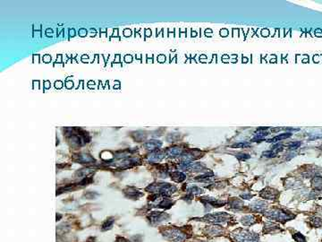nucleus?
<instances>
[{
    "instance_id": "1",
    "label": "nucleus",
    "mask_w": 322,
    "mask_h": 242,
    "mask_svg": "<svg viewBox=\"0 0 322 242\" xmlns=\"http://www.w3.org/2000/svg\"><path fill=\"white\" fill-rule=\"evenodd\" d=\"M269 214H271L269 216L272 218L274 220H277V221H287L290 219H293L295 215L286 213L285 211L283 210H276V211H271Z\"/></svg>"
},
{
    "instance_id": "16",
    "label": "nucleus",
    "mask_w": 322,
    "mask_h": 242,
    "mask_svg": "<svg viewBox=\"0 0 322 242\" xmlns=\"http://www.w3.org/2000/svg\"><path fill=\"white\" fill-rule=\"evenodd\" d=\"M242 197L244 198V199H251V195H242Z\"/></svg>"
},
{
    "instance_id": "4",
    "label": "nucleus",
    "mask_w": 322,
    "mask_h": 242,
    "mask_svg": "<svg viewBox=\"0 0 322 242\" xmlns=\"http://www.w3.org/2000/svg\"><path fill=\"white\" fill-rule=\"evenodd\" d=\"M292 136L291 133H285V134H281L279 136H275L274 138L270 139V140H268V142H270V143H276V142H278L280 140H283V139H286L288 137H290Z\"/></svg>"
},
{
    "instance_id": "6",
    "label": "nucleus",
    "mask_w": 322,
    "mask_h": 242,
    "mask_svg": "<svg viewBox=\"0 0 322 242\" xmlns=\"http://www.w3.org/2000/svg\"><path fill=\"white\" fill-rule=\"evenodd\" d=\"M171 177H173V179H174L177 182H181L182 180H184L185 178V176L181 172H174L173 174H171Z\"/></svg>"
},
{
    "instance_id": "12",
    "label": "nucleus",
    "mask_w": 322,
    "mask_h": 242,
    "mask_svg": "<svg viewBox=\"0 0 322 242\" xmlns=\"http://www.w3.org/2000/svg\"><path fill=\"white\" fill-rule=\"evenodd\" d=\"M301 144H302V143H300V142L292 143L289 145V149H290V150H295V149H297Z\"/></svg>"
},
{
    "instance_id": "7",
    "label": "nucleus",
    "mask_w": 322,
    "mask_h": 242,
    "mask_svg": "<svg viewBox=\"0 0 322 242\" xmlns=\"http://www.w3.org/2000/svg\"><path fill=\"white\" fill-rule=\"evenodd\" d=\"M167 155L168 156H171V157H174V156H177L181 153V150L178 149V148H171L169 149L167 152Z\"/></svg>"
},
{
    "instance_id": "8",
    "label": "nucleus",
    "mask_w": 322,
    "mask_h": 242,
    "mask_svg": "<svg viewBox=\"0 0 322 242\" xmlns=\"http://www.w3.org/2000/svg\"><path fill=\"white\" fill-rule=\"evenodd\" d=\"M293 238H294V240L296 242H306L305 237H304L302 234H301V233H295V234L293 236Z\"/></svg>"
},
{
    "instance_id": "9",
    "label": "nucleus",
    "mask_w": 322,
    "mask_h": 242,
    "mask_svg": "<svg viewBox=\"0 0 322 242\" xmlns=\"http://www.w3.org/2000/svg\"><path fill=\"white\" fill-rule=\"evenodd\" d=\"M251 146V143H249L247 142H241V143H237L232 145V147L234 148H246Z\"/></svg>"
},
{
    "instance_id": "14",
    "label": "nucleus",
    "mask_w": 322,
    "mask_h": 242,
    "mask_svg": "<svg viewBox=\"0 0 322 242\" xmlns=\"http://www.w3.org/2000/svg\"><path fill=\"white\" fill-rule=\"evenodd\" d=\"M263 155L266 156V157H274V156H275V153H273L272 151H267V152H264V153H263Z\"/></svg>"
},
{
    "instance_id": "15",
    "label": "nucleus",
    "mask_w": 322,
    "mask_h": 242,
    "mask_svg": "<svg viewBox=\"0 0 322 242\" xmlns=\"http://www.w3.org/2000/svg\"><path fill=\"white\" fill-rule=\"evenodd\" d=\"M272 149L273 150H276V151H281L282 150V145L281 144H276V145L273 146Z\"/></svg>"
},
{
    "instance_id": "10",
    "label": "nucleus",
    "mask_w": 322,
    "mask_h": 242,
    "mask_svg": "<svg viewBox=\"0 0 322 242\" xmlns=\"http://www.w3.org/2000/svg\"><path fill=\"white\" fill-rule=\"evenodd\" d=\"M311 223H312V226H314V227H321L322 220L319 219V218H315L311 221Z\"/></svg>"
},
{
    "instance_id": "13",
    "label": "nucleus",
    "mask_w": 322,
    "mask_h": 242,
    "mask_svg": "<svg viewBox=\"0 0 322 242\" xmlns=\"http://www.w3.org/2000/svg\"><path fill=\"white\" fill-rule=\"evenodd\" d=\"M236 157L240 160H245V159H248L250 158V155L249 154H245V153H237L236 154Z\"/></svg>"
},
{
    "instance_id": "3",
    "label": "nucleus",
    "mask_w": 322,
    "mask_h": 242,
    "mask_svg": "<svg viewBox=\"0 0 322 242\" xmlns=\"http://www.w3.org/2000/svg\"><path fill=\"white\" fill-rule=\"evenodd\" d=\"M165 218V214L163 213H152L149 216V219L152 222H160Z\"/></svg>"
},
{
    "instance_id": "5",
    "label": "nucleus",
    "mask_w": 322,
    "mask_h": 242,
    "mask_svg": "<svg viewBox=\"0 0 322 242\" xmlns=\"http://www.w3.org/2000/svg\"><path fill=\"white\" fill-rule=\"evenodd\" d=\"M312 185L315 188L322 189V178L321 177H316L312 179Z\"/></svg>"
},
{
    "instance_id": "2",
    "label": "nucleus",
    "mask_w": 322,
    "mask_h": 242,
    "mask_svg": "<svg viewBox=\"0 0 322 242\" xmlns=\"http://www.w3.org/2000/svg\"><path fill=\"white\" fill-rule=\"evenodd\" d=\"M229 218V215L225 214V213H218V214H209L204 217L205 220L209 221V222H225L227 219Z\"/></svg>"
},
{
    "instance_id": "11",
    "label": "nucleus",
    "mask_w": 322,
    "mask_h": 242,
    "mask_svg": "<svg viewBox=\"0 0 322 242\" xmlns=\"http://www.w3.org/2000/svg\"><path fill=\"white\" fill-rule=\"evenodd\" d=\"M113 222H114V221H111V220L107 221V222L103 224V226H102V230H106V229H110L112 227V225H113Z\"/></svg>"
}]
</instances>
